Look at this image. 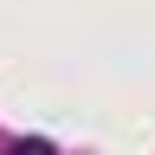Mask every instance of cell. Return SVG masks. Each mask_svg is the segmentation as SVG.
<instances>
[{
  "label": "cell",
  "instance_id": "6da1fadb",
  "mask_svg": "<svg viewBox=\"0 0 155 155\" xmlns=\"http://www.w3.org/2000/svg\"><path fill=\"white\" fill-rule=\"evenodd\" d=\"M7 155H58V149H52V142H45V136H26V142H13V149H7Z\"/></svg>",
  "mask_w": 155,
  "mask_h": 155
}]
</instances>
